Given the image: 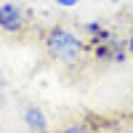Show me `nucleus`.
<instances>
[{"mask_svg":"<svg viewBox=\"0 0 133 133\" xmlns=\"http://www.w3.org/2000/svg\"><path fill=\"white\" fill-rule=\"evenodd\" d=\"M112 3H120V0H112Z\"/></svg>","mask_w":133,"mask_h":133,"instance_id":"obj_8","label":"nucleus"},{"mask_svg":"<svg viewBox=\"0 0 133 133\" xmlns=\"http://www.w3.org/2000/svg\"><path fill=\"white\" fill-rule=\"evenodd\" d=\"M24 125L32 133H48V120H45V115H43V109L35 107V104L24 109Z\"/></svg>","mask_w":133,"mask_h":133,"instance_id":"obj_4","label":"nucleus"},{"mask_svg":"<svg viewBox=\"0 0 133 133\" xmlns=\"http://www.w3.org/2000/svg\"><path fill=\"white\" fill-rule=\"evenodd\" d=\"M27 27V16L24 11H21L16 3H3L0 5V29L5 32V35H21Z\"/></svg>","mask_w":133,"mask_h":133,"instance_id":"obj_3","label":"nucleus"},{"mask_svg":"<svg viewBox=\"0 0 133 133\" xmlns=\"http://www.w3.org/2000/svg\"><path fill=\"white\" fill-rule=\"evenodd\" d=\"M61 133H96V130H91L85 123H72V125H66Z\"/></svg>","mask_w":133,"mask_h":133,"instance_id":"obj_5","label":"nucleus"},{"mask_svg":"<svg viewBox=\"0 0 133 133\" xmlns=\"http://www.w3.org/2000/svg\"><path fill=\"white\" fill-rule=\"evenodd\" d=\"M53 3H59V5H64V8H72V5L80 3V0H53Z\"/></svg>","mask_w":133,"mask_h":133,"instance_id":"obj_6","label":"nucleus"},{"mask_svg":"<svg viewBox=\"0 0 133 133\" xmlns=\"http://www.w3.org/2000/svg\"><path fill=\"white\" fill-rule=\"evenodd\" d=\"M125 45H128V56H133V37H130V40H125Z\"/></svg>","mask_w":133,"mask_h":133,"instance_id":"obj_7","label":"nucleus"},{"mask_svg":"<svg viewBox=\"0 0 133 133\" xmlns=\"http://www.w3.org/2000/svg\"><path fill=\"white\" fill-rule=\"evenodd\" d=\"M91 51H93V59L104 64H120L128 56V45L112 35H107L101 40H91Z\"/></svg>","mask_w":133,"mask_h":133,"instance_id":"obj_2","label":"nucleus"},{"mask_svg":"<svg viewBox=\"0 0 133 133\" xmlns=\"http://www.w3.org/2000/svg\"><path fill=\"white\" fill-rule=\"evenodd\" d=\"M43 48L51 59L64 61V64H77L85 53V40L80 35H75L66 27H48L43 32Z\"/></svg>","mask_w":133,"mask_h":133,"instance_id":"obj_1","label":"nucleus"}]
</instances>
